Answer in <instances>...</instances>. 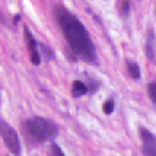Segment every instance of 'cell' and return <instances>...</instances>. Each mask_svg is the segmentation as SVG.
I'll list each match as a JSON object with an SVG mask.
<instances>
[{
  "instance_id": "obj_1",
  "label": "cell",
  "mask_w": 156,
  "mask_h": 156,
  "mask_svg": "<svg viewBox=\"0 0 156 156\" xmlns=\"http://www.w3.org/2000/svg\"><path fill=\"white\" fill-rule=\"evenodd\" d=\"M53 13H54V18L66 41L73 50V53L85 61H95V45H94L92 38L86 31V28L83 27V23L73 13H70L66 7L60 6V5L54 7Z\"/></svg>"
},
{
  "instance_id": "obj_2",
  "label": "cell",
  "mask_w": 156,
  "mask_h": 156,
  "mask_svg": "<svg viewBox=\"0 0 156 156\" xmlns=\"http://www.w3.org/2000/svg\"><path fill=\"white\" fill-rule=\"evenodd\" d=\"M25 130L29 136L35 139L37 142H48L53 140L58 134L57 124L51 120L42 118V117H34L25 121Z\"/></svg>"
},
{
  "instance_id": "obj_3",
  "label": "cell",
  "mask_w": 156,
  "mask_h": 156,
  "mask_svg": "<svg viewBox=\"0 0 156 156\" xmlns=\"http://www.w3.org/2000/svg\"><path fill=\"white\" fill-rule=\"evenodd\" d=\"M0 136L3 139L5 144L7 146V149L10 150L13 155H20V142L19 137L7 122L0 121Z\"/></svg>"
},
{
  "instance_id": "obj_4",
  "label": "cell",
  "mask_w": 156,
  "mask_h": 156,
  "mask_svg": "<svg viewBox=\"0 0 156 156\" xmlns=\"http://www.w3.org/2000/svg\"><path fill=\"white\" fill-rule=\"evenodd\" d=\"M25 37H27V44H28V50H29V57L32 64H40L41 63V57H40V51H38V44L35 38L31 35L29 29L25 28Z\"/></svg>"
},
{
  "instance_id": "obj_5",
  "label": "cell",
  "mask_w": 156,
  "mask_h": 156,
  "mask_svg": "<svg viewBox=\"0 0 156 156\" xmlns=\"http://www.w3.org/2000/svg\"><path fill=\"white\" fill-rule=\"evenodd\" d=\"M88 92V86L80 80H75L72 83V96L73 98H79V96L85 95Z\"/></svg>"
},
{
  "instance_id": "obj_6",
  "label": "cell",
  "mask_w": 156,
  "mask_h": 156,
  "mask_svg": "<svg viewBox=\"0 0 156 156\" xmlns=\"http://www.w3.org/2000/svg\"><path fill=\"white\" fill-rule=\"evenodd\" d=\"M140 136L143 140V146H150L156 149V137L150 131H147L146 129H140Z\"/></svg>"
},
{
  "instance_id": "obj_7",
  "label": "cell",
  "mask_w": 156,
  "mask_h": 156,
  "mask_svg": "<svg viewBox=\"0 0 156 156\" xmlns=\"http://www.w3.org/2000/svg\"><path fill=\"white\" fill-rule=\"evenodd\" d=\"M146 53H147L149 60H155L156 51H155V42H153V34H152V32L147 34V41H146Z\"/></svg>"
},
{
  "instance_id": "obj_8",
  "label": "cell",
  "mask_w": 156,
  "mask_h": 156,
  "mask_svg": "<svg viewBox=\"0 0 156 156\" xmlns=\"http://www.w3.org/2000/svg\"><path fill=\"white\" fill-rule=\"evenodd\" d=\"M129 73L133 79H139V76H140V67H139V64L129 63Z\"/></svg>"
},
{
  "instance_id": "obj_9",
  "label": "cell",
  "mask_w": 156,
  "mask_h": 156,
  "mask_svg": "<svg viewBox=\"0 0 156 156\" xmlns=\"http://www.w3.org/2000/svg\"><path fill=\"white\" fill-rule=\"evenodd\" d=\"M147 94H149L152 102H153V104L156 105V82H152V83H149V86H147Z\"/></svg>"
},
{
  "instance_id": "obj_10",
  "label": "cell",
  "mask_w": 156,
  "mask_h": 156,
  "mask_svg": "<svg viewBox=\"0 0 156 156\" xmlns=\"http://www.w3.org/2000/svg\"><path fill=\"white\" fill-rule=\"evenodd\" d=\"M102 109H104L105 114H111V112L114 111V101H112V99H107V102H104Z\"/></svg>"
},
{
  "instance_id": "obj_11",
  "label": "cell",
  "mask_w": 156,
  "mask_h": 156,
  "mask_svg": "<svg viewBox=\"0 0 156 156\" xmlns=\"http://www.w3.org/2000/svg\"><path fill=\"white\" fill-rule=\"evenodd\" d=\"M50 156H66V155L63 153V150L60 149V146L51 144V147H50Z\"/></svg>"
},
{
  "instance_id": "obj_12",
  "label": "cell",
  "mask_w": 156,
  "mask_h": 156,
  "mask_svg": "<svg viewBox=\"0 0 156 156\" xmlns=\"http://www.w3.org/2000/svg\"><path fill=\"white\" fill-rule=\"evenodd\" d=\"M142 153L144 156H156V149L155 147H150V146H143Z\"/></svg>"
},
{
  "instance_id": "obj_13",
  "label": "cell",
  "mask_w": 156,
  "mask_h": 156,
  "mask_svg": "<svg viewBox=\"0 0 156 156\" xmlns=\"http://www.w3.org/2000/svg\"><path fill=\"white\" fill-rule=\"evenodd\" d=\"M120 9H121V13L126 16L130 10V2H120Z\"/></svg>"
}]
</instances>
